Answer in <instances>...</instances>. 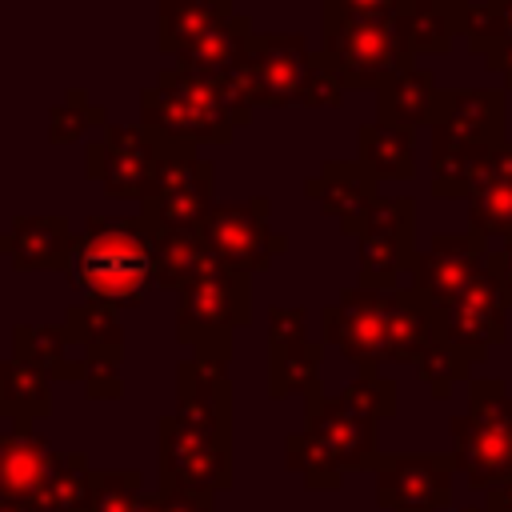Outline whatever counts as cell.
I'll return each mask as SVG.
<instances>
[{
	"label": "cell",
	"mask_w": 512,
	"mask_h": 512,
	"mask_svg": "<svg viewBox=\"0 0 512 512\" xmlns=\"http://www.w3.org/2000/svg\"><path fill=\"white\" fill-rule=\"evenodd\" d=\"M396 416V384L388 376H356L340 396L308 404L304 432L284 440V460L316 492H336L348 472H368L380 460L376 424Z\"/></svg>",
	"instance_id": "1"
},
{
	"label": "cell",
	"mask_w": 512,
	"mask_h": 512,
	"mask_svg": "<svg viewBox=\"0 0 512 512\" xmlns=\"http://www.w3.org/2000/svg\"><path fill=\"white\" fill-rule=\"evenodd\" d=\"M68 280L84 300L112 308L140 304L156 284V232L136 216H88L72 240Z\"/></svg>",
	"instance_id": "2"
},
{
	"label": "cell",
	"mask_w": 512,
	"mask_h": 512,
	"mask_svg": "<svg viewBox=\"0 0 512 512\" xmlns=\"http://www.w3.org/2000/svg\"><path fill=\"white\" fill-rule=\"evenodd\" d=\"M228 88L248 108H340L344 88L320 48H308L304 36L252 32L244 64Z\"/></svg>",
	"instance_id": "3"
},
{
	"label": "cell",
	"mask_w": 512,
	"mask_h": 512,
	"mask_svg": "<svg viewBox=\"0 0 512 512\" xmlns=\"http://www.w3.org/2000/svg\"><path fill=\"white\" fill-rule=\"evenodd\" d=\"M504 88H440L432 128V196H464L496 148L508 144Z\"/></svg>",
	"instance_id": "4"
},
{
	"label": "cell",
	"mask_w": 512,
	"mask_h": 512,
	"mask_svg": "<svg viewBox=\"0 0 512 512\" xmlns=\"http://www.w3.org/2000/svg\"><path fill=\"white\" fill-rule=\"evenodd\" d=\"M252 120V108L220 80L192 68H160L156 84L140 92V124L184 144H228L236 128Z\"/></svg>",
	"instance_id": "5"
},
{
	"label": "cell",
	"mask_w": 512,
	"mask_h": 512,
	"mask_svg": "<svg viewBox=\"0 0 512 512\" xmlns=\"http://www.w3.org/2000/svg\"><path fill=\"white\" fill-rule=\"evenodd\" d=\"M252 320V276L220 264L212 252L176 292V340L196 360L228 368L232 332Z\"/></svg>",
	"instance_id": "6"
},
{
	"label": "cell",
	"mask_w": 512,
	"mask_h": 512,
	"mask_svg": "<svg viewBox=\"0 0 512 512\" xmlns=\"http://www.w3.org/2000/svg\"><path fill=\"white\" fill-rule=\"evenodd\" d=\"M452 460L456 472L492 492L512 480V392L496 376L468 380V408L452 416Z\"/></svg>",
	"instance_id": "7"
},
{
	"label": "cell",
	"mask_w": 512,
	"mask_h": 512,
	"mask_svg": "<svg viewBox=\"0 0 512 512\" xmlns=\"http://www.w3.org/2000/svg\"><path fill=\"white\" fill-rule=\"evenodd\" d=\"M320 28H324L320 52L328 56V64H332V72H336L344 92H368V88L376 92L400 68L416 64L400 44L396 20L320 12Z\"/></svg>",
	"instance_id": "8"
},
{
	"label": "cell",
	"mask_w": 512,
	"mask_h": 512,
	"mask_svg": "<svg viewBox=\"0 0 512 512\" xmlns=\"http://www.w3.org/2000/svg\"><path fill=\"white\" fill-rule=\"evenodd\" d=\"M160 492H224L232 484V432L168 412L156 424Z\"/></svg>",
	"instance_id": "9"
},
{
	"label": "cell",
	"mask_w": 512,
	"mask_h": 512,
	"mask_svg": "<svg viewBox=\"0 0 512 512\" xmlns=\"http://www.w3.org/2000/svg\"><path fill=\"white\" fill-rule=\"evenodd\" d=\"M216 208V164L200 160L196 144L168 140L152 192L140 200V220L160 232H196Z\"/></svg>",
	"instance_id": "10"
},
{
	"label": "cell",
	"mask_w": 512,
	"mask_h": 512,
	"mask_svg": "<svg viewBox=\"0 0 512 512\" xmlns=\"http://www.w3.org/2000/svg\"><path fill=\"white\" fill-rule=\"evenodd\" d=\"M196 240L220 264H228L236 272H248V276L272 268V260L288 252V236L272 232V204H268V196H248V200L216 204L200 220Z\"/></svg>",
	"instance_id": "11"
},
{
	"label": "cell",
	"mask_w": 512,
	"mask_h": 512,
	"mask_svg": "<svg viewBox=\"0 0 512 512\" xmlns=\"http://www.w3.org/2000/svg\"><path fill=\"white\" fill-rule=\"evenodd\" d=\"M168 136L148 124H108L104 140L84 148V176L112 200H144L156 184Z\"/></svg>",
	"instance_id": "12"
},
{
	"label": "cell",
	"mask_w": 512,
	"mask_h": 512,
	"mask_svg": "<svg viewBox=\"0 0 512 512\" xmlns=\"http://www.w3.org/2000/svg\"><path fill=\"white\" fill-rule=\"evenodd\" d=\"M360 256V288L396 292L400 272L416 264V200L412 196H380L368 212L364 232L356 236Z\"/></svg>",
	"instance_id": "13"
},
{
	"label": "cell",
	"mask_w": 512,
	"mask_h": 512,
	"mask_svg": "<svg viewBox=\"0 0 512 512\" xmlns=\"http://www.w3.org/2000/svg\"><path fill=\"white\" fill-rule=\"evenodd\" d=\"M388 296L372 288H348L320 312V336L336 352H344L360 376H380L388 364Z\"/></svg>",
	"instance_id": "14"
},
{
	"label": "cell",
	"mask_w": 512,
	"mask_h": 512,
	"mask_svg": "<svg viewBox=\"0 0 512 512\" xmlns=\"http://www.w3.org/2000/svg\"><path fill=\"white\" fill-rule=\"evenodd\" d=\"M372 476H376V504L384 512H444L452 504L456 460L452 452L380 456Z\"/></svg>",
	"instance_id": "15"
},
{
	"label": "cell",
	"mask_w": 512,
	"mask_h": 512,
	"mask_svg": "<svg viewBox=\"0 0 512 512\" xmlns=\"http://www.w3.org/2000/svg\"><path fill=\"white\" fill-rule=\"evenodd\" d=\"M324 340H308L304 308H268V396L288 400L304 396L316 404L320 392Z\"/></svg>",
	"instance_id": "16"
},
{
	"label": "cell",
	"mask_w": 512,
	"mask_h": 512,
	"mask_svg": "<svg viewBox=\"0 0 512 512\" xmlns=\"http://www.w3.org/2000/svg\"><path fill=\"white\" fill-rule=\"evenodd\" d=\"M488 240L468 232H436L424 248H416V264H412V288L436 304L440 312L488 268Z\"/></svg>",
	"instance_id": "17"
},
{
	"label": "cell",
	"mask_w": 512,
	"mask_h": 512,
	"mask_svg": "<svg viewBox=\"0 0 512 512\" xmlns=\"http://www.w3.org/2000/svg\"><path fill=\"white\" fill-rule=\"evenodd\" d=\"M444 340L456 344L472 364H484L488 352L508 340V304L488 268L444 308Z\"/></svg>",
	"instance_id": "18"
},
{
	"label": "cell",
	"mask_w": 512,
	"mask_h": 512,
	"mask_svg": "<svg viewBox=\"0 0 512 512\" xmlns=\"http://www.w3.org/2000/svg\"><path fill=\"white\" fill-rule=\"evenodd\" d=\"M376 188H380V184H376L356 160H328L316 176L304 180V196L316 200L320 212H324L328 220H336V228H340L344 236H352V240L364 232L368 212H372V204L380 200Z\"/></svg>",
	"instance_id": "19"
},
{
	"label": "cell",
	"mask_w": 512,
	"mask_h": 512,
	"mask_svg": "<svg viewBox=\"0 0 512 512\" xmlns=\"http://www.w3.org/2000/svg\"><path fill=\"white\" fill-rule=\"evenodd\" d=\"M72 224L64 216H12L0 232V256L16 272H68L72 260Z\"/></svg>",
	"instance_id": "20"
},
{
	"label": "cell",
	"mask_w": 512,
	"mask_h": 512,
	"mask_svg": "<svg viewBox=\"0 0 512 512\" xmlns=\"http://www.w3.org/2000/svg\"><path fill=\"white\" fill-rule=\"evenodd\" d=\"M468 200V224L476 236L512 240V140L488 156V164L476 172V180L464 192Z\"/></svg>",
	"instance_id": "21"
},
{
	"label": "cell",
	"mask_w": 512,
	"mask_h": 512,
	"mask_svg": "<svg viewBox=\"0 0 512 512\" xmlns=\"http://www.w3.org/2000/svg\"><path fill=\"white\" fill-rule=\"evenodd\" d=\"M444 340V312L428 304L416 288H396L388 296V364H412Z\"/></svg>",
	"instance_id": "22"
},
{
	"label": "cell",
	"mask_w": 512,
	"mask_h": 512,
	"mask_svg": "<svg viewBox=\"0 0 512 512\" xmlns=\"http://www.w3.org/2000/svg\"><path fill=\"white\" fill-rule=\"evenodd\" d=\"M468 8H472L468 0H412L396 20L404 52L412 60L416 56H448L456 36L464 32Z\"/></svg>",
	"instance_id": "23"
},
{
	"label": "cell",
	"mask_w": 512,
	"mask_h": 512,
	"mask_svg": "<svg viewBox=\"0 0 512 512\" xmlns=\"http://www.w3.org/2000/svg\"><path fill=\"white\" fill-rule=\"evenodd\" d=\"M176 412L204 420L212 428L232 432V384H228V368L220 364H204L196 356L176 364Z\"/></svg>",
	"instance_id": "24"
},
{
	"label": "cell",
	"mask_w": 512,
	"mask_h": 512,
	"mask_svg": "<svg viewBox=\"0 0 512 512\" xmlns=\"http://www.w3.org/2000/svg\"><path fill=\"white\" fill-rule=\"evenodd\" d=\"M56 448L36 432H0V496L32 504L56 468Z\"/></svg>",
	"instance_id": "25"
},
{
	"label": "cell",
	"mask_w": 512,
	"mask_h": 512,
	"mask_svg": "<svg viewBox=\"0 0 512 512\" xmlns=\"http://www.w3.org/2000/svg\"><path fill=\"white\" fill-rule=\"evenodd\" d=\"M248 40H252V16L248 12H232L224 16L220 24H212L208 32H200L180 56L176 64L180 68H192L208 80H220L228 84L236 76V68L244 64V52H248Z\"/></svg>",
	"instance_id": "26"
},
{
	"label": "cell",
	"mask_w": 512,
	"mask_h": 512,
	"mask_svg": "<svg viewBox=\"0 0 512 512\" xmlns=\"http://www.w3.org/2000/svg\"><path fill=\"white\" fill-rule=\"evenodd\" d=\"M436 108H440V88H436L432 72L420 64L400 68L392 80H384L376 88V120L380 124L416 132L436 120Z\"/></svg>",
	"instance_id": "27"
},
{
	"label": "cell",
	"mask_w": 512,
	"mask_h": 512,
	"mask_svg": "<svg viewBox=\"0 0 512 512\" xmlns=\"http://www.w3.org/2000/svg\"><path fill=\"white\" fill-rule=\"evenodd\" d=\"M72 336V344L84 352V368H116L124 364V324L120 308L100 300H80L60 320Z\"/></svg>",
	"instance_id": "28"
},
{
	"label": "cell",
	"mask_w": 512,
	"mask_h": 512,
	"mask_svg": "<svg viewBox=\"0 0 512 512\" xmlns=\"http://www.w3.org/2000/svg\"><path fill=\"white\" fill-rule=\"evenodd\" d=\"M52 412V376L32 360L8 356L0 360V420L16 432H32L36 420Z\"/></svg>",
	"instance_id": "29"
},
{
	"label": "cell",
	"mask_w": 512,
	"mask_h": 512,
	"mask_svg": "<svg viewBox=\"0 0 512 512\" xmlns=\"http://www.w3.org/2000/svg\"><path fill=\"white\" fill-rule=\"evenodd\" d=\"M356 164L376 180H412L416 176V132L392 124H360L356 132Z\"/></svg>",
	"instance_id": "30"
},
{
	"label": "cell",
	"mask_w": 512,
	"mask_h": 512,
	"mask_svg": "<svg viewBox=\"0 0 512 512\" xmlns=\"http://www.w3.org/2000/svg\"><path fill=\"white\" fill-rule=\"evenodd\" d=\"M12 356L32 360L52 380H84V352L72 344L64 324H16Z\"/></svg>",
	"instance_id": "31"
},
{
	"label": "cell",
	"mask_w": 512,
	"mask_h": 512,
	"mask_svg": "<svg viewBox=\"0 0 512 512\" xmlns=\"http://www.w3.org/2000/svg\"><path fill=\"white\" fill-rule=\"evenodd\" d=\"M232 0H160L156 8V48L164 56H180L200 32L232 16Z\"/></svg>",
	"instance_id": "32"
},
{
	"label": "cell",
	"mask_w": 512,
	"mask_h": 512,
	"mask_svg": "<svg viewBox=\"0 0 512 512\" xmlns=\"http://www.w3.org/2000/svg\"><path fill=\"white\" fill-rule=\"evenodd\" d=\"M92 464L84 452H60L52 476L44 480L40 496L32 500L36 512H88V492H92Z\"/></svg>",
	"instance_id": "33"
},
{
	"label": "cell",
	"mask_w": 512,
	"mask_h": 512,
	"mask_svg": "<svg viewBox=\"0 0 512 512\" xmlns=\"http://www.w3.org/2000/svg\"><path fill=\"white\" fill-rule=\"evenodd\" d=\"M204 256L208 252L196 240V232H160L156 236V284L168 292H180L196 276Z\"/></svg>",
	"instance_id": "34"
},
{
	"label": "cell",
	"mask_w": 512,
	"mask_h": 512,
	"mask_svg": "<svg viewBox=\"0 0 512 512\" xmlns=\"http://www.w3.org/2000/svg\"><path fill=\"white\" fill-rule=\"evenodd\" d=\"M464 36H468V48L476 56H496V52H508L512 48V0H480L468 8V20H464Z\"/></svg>",
	"instance_id": "35"
},
{
	"label": "cell",
	"mask_w": 512,
	"mask_h": 512,
	"mask_svg": "<svg viewBox=\"0 0 512 512\" xmlns=\"http://www.w3.org/2000/svg\"><path fill=\"white\" fill-rule=\"evenodd\" d=\"M88 128H108V112L88 100L84 88H68L64 100L48 112V140L52 144H76Z\"/></svg>",
	"instance_id": "36"
},
{
	"label": "cell",
	"mask_w": 512,
	"mask_h": 512,
	"mask_svg": "<svg viewBox=\"0 0 512 512\" xmlns=\"http://www.w3.org/2000/svg\"><path fill=\"white\" fill-rule=\"evenodd\" d=\"M416 376H420V384L432 388L436 400H448L456 384H468V380H472V360H468L456 344L436 340V344L424 348V356L416 360Z\"/></svg>",
	"instance_id": "37"
},
{
	"label": "cell",
	"mask_w": 512,
	"mask_h": 512,
	"mask_svg": "<svg viewBox=\"0 0 512 512\" xmlns=\"http://www.w3.org/2000/svg\"><path fill=\"white\" fill-rule=\"evenodd\" d=\"M140 500H144V476L136 468L92 472L88 512H136Z\"/></svg>",
	"instance_id": "38"
},
{
	"label": "cell",
	"mask_w": 512,
	"mask_h": 512,
	"mask_svg": "<svg viewBox=\"0 0 512 512\" xmlns=\"http://www.w3.org/2000/svg\"><path fill=\"white\" fill-rule=\"evenodd\" d=\"M412 0H320V12L336 16H380V20H400V12Z\"/></svg>",
	"instance_id": "39"
},
{
	"label": "cell",
	"mask_w": 512,
	"mask_h": 512,
	"mask_svg": "<svg viewBox=\"0 0 512 512\" xmlns=\"http://www.w3.org/2000/svg\"><path fill=\"white\" fill-rule=\"evenodd\" d=\"M84 392L92 400H120L124 396V380L116 368H84Z\"/></svg>",
	"instance_id": "40"
},
{
	"label": "cell",
	"mask_w": 512,
	"mask_h": 512,
	"mask_svg": "<svg viewBox=\"0 0 512 512\" xmlns=\"http://www.w3.org/2000/svg\"><path fill=\"white\" fill-rule=\"evenodd\" d=\"M488 272L496 276L500 296H504V304L512 308V240H504L496 252H488Z\"/></svg>",
	"instance_id": "41"
},
{
	"label": "cell",
	"mask_w": 512,
	"mask_h": 512,
	"mask_svg": "<svg viewBox=\"0 0 512 512\" xmlns=\"http://www.w3.org/2000/svg\"><path fill=\"white\" fill-rule=\"evenodd\" d=\"M484 504H488V508H500V512H512V480L500 484V488H492Z\"/></svg>",
	"instance_id": "42"
},
{
	"label": "cell",
	"mask_w": 512,
	"mask_h": 512,
	"mask_svg": "<svg viewBox=\"0 0 512 512\" xmlns=\"http://www.w3.org/2000/svg\"><path fill=\"white\" fill-rule=\"evenodd\" d=\"M0 512H36L32 504H20V500H8V496H0Z\"/></svg>",
	"instance_id": "43"
},
{
	"label": "cell",
	"mask_w": 512,
	"mask_h": 512,
	"mask_svg": "<svg viewBox=\"0 0 512 512\" xmlns=\"http://www.w3.org/2000/svg\"><path fill=\"white\" fill-rule=\"evenodd\" d=\"M136 512H164V504H160V496L152 492V496H144V500H140V508H136Z\"/></svg>",
	"instance_id": "44"
},
{
	"label": "cell",
	"mask_w": 512,
	"mask_h": 512,
	"mask_svg": "<svg viewBox=\"0 0 512 512\" xmlns=\"http://www.w3.org/2000/svg\"><path fill=\"white\" fill-rule=\"evenodd\" d=\"M460 512H500V508H488V504H472V508H460Z\"/></svg>",
	"instance_id": "45"
}]
</instances>
